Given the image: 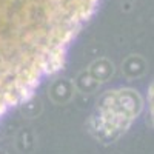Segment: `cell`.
<instances>
[{
	"label": "cell",
	"mask_w": 154,
	"mask_h": 154,
	"mask_svg": "<svg viewBox=\"0 0 154 154\" xmlns=\"http://www.w3.org/2000/svg\"><path fill=\"white\" fill-rule=\"evenodd\" d=\"M100 0H0V119L59 68Z\"/></svg>",
	"instance_id": "1"
}]
</instances>
